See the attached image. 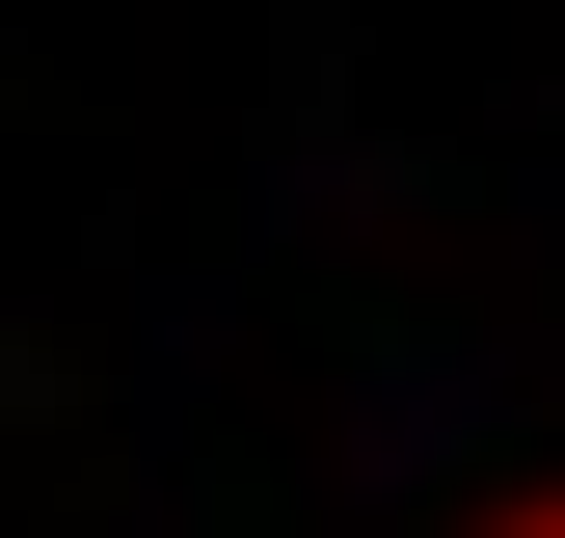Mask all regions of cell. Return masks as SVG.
<instances>
[{"label":"cell","mask_w":565,"mask_h":538,"mask_svg":"<svg viewBox=\"0 0 565 538\" xmlns=\"http://www.w3.org/2000/svg\"><path fill=\"white\" fill-rule=\"evenodd\" d=\"M512 538H565V512H512Z\"/></svg>","instance_id":"6da1fadb"}]
</instances>
